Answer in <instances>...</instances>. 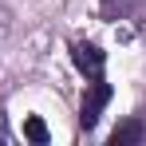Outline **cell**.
Wrapping results in <instances>:
<instances>
[{
    "instance_id": "obj_1",
    "label": "cell",
    "mask_w": 146,
    "mask_h": 146,
    "mask_svg": "<svg viewBox=\"0 0 146 146\" xmlns=\"http://www.w3.org/2000/svg\"><path fill=\"white\" fill-rule=\"evenodd\" d=\"M111 103V83L103 79H87V91H83V107H79V126L83 130H95L103 107Z\"/></svg>"
},
{
    "instance_id": "obj_2",
    "label": "cell",
    "mask_w": 146,
    "mask_h": 146,
    "mask_svg": "<svg viewBox=\"0 0 146 146\" xmlns=\"http://www.w3.org/2000/svg\"><path fill=\"white\" fill-rule=\"evenodd\" d=\"M71 59H75V67L87 75V79H103L107 55H103L99 44H91V40H75V44H71Z\"/></svg>"
},
{
    "instance_id": "obj_3",
    "label": "cell",
    "mask_w": 146,
    "mask_h": 146,
    "mask_svg": "<svg viewBox=\"0 0 146 146\" xmlns=\"http://www.w3.org/2000/svg\"><path fill=\"white\" fill-rule=\"evenodd\" d=\"M142 138H146L142 119H130V122H122V126H115V134H111V146H130V142H142Z\"/></svg>"
},
{
    "instance_id": "obj_4",
    "label": "cell",
    "mask_w": 146,
    "mask_h": 146,
    "mask_svg": "<svg viewBox=\"0 0 146 146\" xmlns=\"http://www.w3.org/2000/svg\"><path fill=\"white\" fill-rule=\"evenodd\" d=\"M24 138H28V142H36V146L48 142V126H44V119H36V115L24 119Z\"/></svg>"
},
{
    "instance_id": "obj_5",
    "label": "cell",
    "mask_w": 146,
    "mask_h": 146,
    "mask_svg": "<svg viewBox=\"0 0 146 146\" xmlns=\"http://www.w3.org/2000/svg\"><path fill=\"white\" fill-rule=\"evenodd\" d=\"M12 142V134H8V122H4V115H0V146Z\"/></svg>"
}]
</instances>
